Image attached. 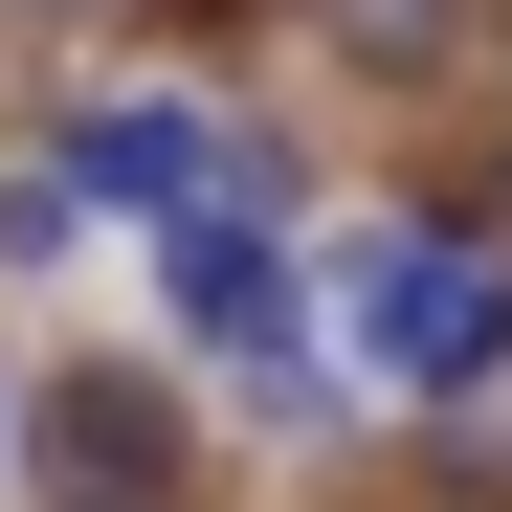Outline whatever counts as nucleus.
<instances>
[{"label": "nucleus", "instance_id": "nucleus-1", "mask_svg": "<svg viewBox=\"0 0 512 512\" xmlns=\"http://www.w3.org/2000/svg\"><path fill=\"white\" fill-rule=\"evenodd\" d=\"M334 357H357L379 401H446L512 357V245L490 223H357L334 245Z\"/></svg>", "mask_w": 512, "mask_h": 512}, {"label": "nucleus", "instance_id": "nucleus-2", "mask_svg": "<svg viewBox=\"0 0 512 512\" xmlns=\"http://www.w3.org/2000/svg\"><path fill=\"white\" fill-rule=\"evenodd\" d=\"M23 468H45L67 512H179V490H201V423H179V379L67 357V379H23Z\"/></svg>", "mask_w": 512, "mask_h": 512}, {"label": "nucleus", "instance_id": "nucleus-3", "mask_svg": "<svg viewBox=\"0 0 512 512\" xmlns=\"http://www.w3.org/2000/svg\"><path fill=\"white\" fill-rule=\"evenodd\" d=\"M134 268H156V334L223 379L245 334H290L312 312V245H290V201H179V223H134Z\"/></svg>", "mask_w": 512, "mask_h": 512}, {"label": "nucleus", "instance_id": "nucleus-4", "mask_svg": "<svg viewBox=\"0 0 512 512\" xmlns=\"http://www.w3.org/2000/svg\"><path fill=\"white\" fill-rule=\"evenodd\" d=\"M223 179H245V112H201V90H90L67 112V201L90 223H179Z\"/></svg>", "mask_w": 512, "mask_h": 512}, {"label": "nucleus", "instance_id": "nucleus-5", "mask_svg": "<svg viewBox=\"0 0 512 512\" xmlns=\"http://www.w3.org/2000/svg\"><path fill=\"white\" fill-rule=\"evenodd\" d=\"M334 90H468V67L512 45V0H290Z\"/></svg>", "mask_w": 512, "mask_h": 512}, {"label": "nucleus", "instance_id": "nucleus-6", "mask_svg": "<svg viewBox=\"0 0 512 512\" xmlns=\"http://www.w3.org/2000/svg\"><path fill=\"white\" fill-rule=\"evenodd\" d=\"M223 379H245V423H268V446H334V423H357V357H334L312 312H290V334H245Z\"/></svg>", "mask_w": 512, "mask_h": 512}, {"label": "nucleus", "instance_id": "nucleus-7", "mask_svg": "<svg viewBox=\"0 0 512 512\" xmlns=\"http://www.w3.org/2000/svg\"><path fill=\"white\" fill-rule=\"evenodd\" d=\"M423 468H446L468 512H512V357H490V379H446V401H423Z\"/></svg>", "mask_w": 512, "mask_h": 512}, {"label": "nucleus", "instance_id": "nucleus-8", "mask_svg": "<svg viewBox=\"0 0 512 512\" xmlns=\"http://www.w3.org/2000/svg\"><path fill=\"white\" fill-rule=\"evenodd\" d=\"M67 223H90V201H67V156H45V179H0V268H67Z\"/></svg>", "mask_w": 512, "mask_h": 512}, {"label": "nucleus", "instance_id": "nucleus-9", "mask_svg": "<svg viewBox=\"0 0 512 512\" xmlns=\"http://www.w3.org/2000/svg\"><path fill=\"white\" fill-rule=\"evenodd\" d=\"M0 446H23V379H0Z\"/></svg>", "mask_w": 512, "mask_h": 512}, {"label": "nucleus", "instance_id": "nucleus-10", "mask_svg": "<svg viewBox=\"0 0 512 512\" xmlns=\"http://www.w3.org/2000/svg\"><path fill=\"white\" fill-rule=\"evenodd\" d=\"M490 67H512V45H490Z\"/></svg>", "mask_w": 512, "mask_h": 512}]
</instances>
